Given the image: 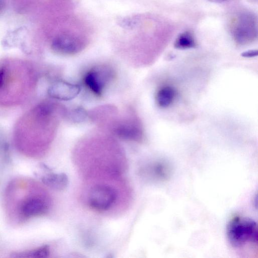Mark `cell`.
Returning <instances> with one entry per match:
<instances>
[{"mask_svg": "<svg viewBox=\"0 0 258 258\" xmlns=\"http://www.w3.org/2000/svg\"><path fill=\"white\" fill-rule=\"evenodd\" d=\"M95 112L99 116L93 119L105 124L115 136L124 140L136 142L143 140L144 133L142 124L132 110L120 115L116 108L106 106Z\"/></svg>", "mask_w": 258, "mask_h": 258, "instance_id": "1", "label": "cell"}, {"mask_svg": "<svg viewBox=\"0 0 258 258\" xmlns=\"http://www.w3.org/2000/svg\"><path fill=\"white\" fill-rule=\"evenodd\" d=\"M226 234L228 241L234 248L241 249L251 246L257 248V223L250 218L233 216L227 224Z\"/></svg>", "mask_w": 258, "mask_h": 258, "instance_id": "2", "label": "cell"}, {"mask_svg": "<svg viewBox=\"0 0 258 258\" xmlns=\"http://www.w3.org/2000/svg\"><path fill=\"white\" fill-rule=\"evenodd\" d=\"M87 39L81 32L71 28H64L52 40L51 47L55 52L61 54H74L82 50L86 45Z\"/></svg>", "mask_w": 258, "mask_h": 258, "instance_id": "3", "label": "cell"}, {"mask_svg": "<svg viewBox=\"0 0 258 258\" xmlns=\"http://www.w3.org/2000/svg\"><path fill=\"white\" fill-rule=\"evenodd\" d=\"M116 191L109 185L99 184L93 186L88 196V202L93 209L104 211L109 209L115 202Z\"/></svg>", "mask_w": 258, "mask_h": 258, "instance_id": "4", "label": "cell"}, {"mask_svg": "<svg viewBox=\"0 0 258 258\" xmlns=\"http://www.w3.org/2000/svg\"><path fill=\"white\" fill-rule=\"evenodd\" d=\"M114 76V73L111 68L101 66L88 71L84 76V81L86 86L93 94L100 96Z\"/></svg>", "mask_w": 258, "mask_h": 258, "instance_id": "5", "label": "cell"}, {"mask_svg": "<svg viewBox=\"0 0 258 258\" xmlns=\"http://www.w3.org/2000/svg\"><path fill=\"white\" fill-rule=\"evenodd\" d=\"M233 28V36L239 44H246L253 41L257 36L256 19L249 13L238 17Z\"/></svg>", "mask_w": 258, "mask_h": 258, "instance_id": "6", "label": "cell"}, {"mask_svg": "<svg viewBox=\"0 0 258 258\" xmlns=\"http://www.w3.org/2000/svg\"><path fill=\"white\" fill-rule=\"evenodd\" d=\"M80 91V88L78 85L56 81L49 86L47 93L52 98L66 101L75 98Z\"/></svg>", "mask_w": 258, "mask_h": 258, "instance_id": "7", "label": "cell"}, {"mask_svg": "<svg viewBox=\"0 0 258 258\" xmlns=\"http://www.w3.org/2000/svg\"><path fill=\"white\" fill-rule=\"evenodd\" d=\"M20 210L24 218H30L45 214L48 210V205L42 198L30 197L23 202Z\"/></svg>", "mask_w": 258, "mask_h": 258, "instance_id": "8", "label": "cell"}, {"mask_svg": "<svg viewBox=\"0 0 258 258\" xmlns=\"http://www.w3.org/2000/svg\"><path fill=\"white\" fill-rule=\"evenodd\" d=\"M176 95L174 88L170 85H163L157 90L155 100L157 105L161 108H167L173 102Z\"/></svg>", "mask_w": 258, "mask_h": 258, "instance_id": "9", "label": "cell"}, {"mask_svg": "<svg viewBox=\"0 0 258 258\" xmlns=\"http://www.w3.org/2000/svg\"><path fill=\"white\" fill-rule=\"evenodd\" d=\"M41 180L44 184L56 190L65 189L69 183L68 177L63 173H49L43 175Z\"/></svg>", "mask_w": 258, "mask_h": 258, "instance_id": "10", "label": "cell"}, {"mask_svg": "<svg viewBox=\"0 0 258 258\" xmlns=\"http://www.w3.org/2000/svg\"><path fill=\"white\" fill-rule=\"evenodd\" d=\"M147 170L152 177L161 181L167 180L171 174V168L164 162L159 161L152 163Z\"/></svg>", "mask_w": 258, "mask_h": 258, "instance_id": "11", "label": "cell"}, {"mask_svg": "<svg viewBox=\"0 0 258 258\" xmlns=\"http://www.w3.org/2000/svg\"><path fill=\"white\" fill-rule=\"evenodd\" d=\"M49 254V247L45 245L30 250L13 253L11 256L18 258H44L47 257Z\"/></svg>", "mask_w": 258, "mask_h": 258, "instance_id": "12", "label": "cell"}, {"mask_svg": "<svg viewBox=\"0 0 258 258\" xmlns=\"http://www.w3.org/2000/svg\"><path fill=\"white\" fill-rule=\"evenodd\" d=\"M196 43L192 34L185 31L181 33L176 39L174 42V47L179 49H185L194 48Z\"/></svg>", "mask_w": 258, "mask_h": 258, "instance_id": "13", "label": "cell"}, {"mask_svg": "<svg viewBox=\"0 0 258 258\" xmlns=\"http://www.w3.org/2000/svg\"><path fill=\"white\" fill-rule=\"evenodd\" d=\"M69 115L71 119L77 122L83 121L87 116V112L80 108L74 109Z\"/></svg>", "mask_w": 258, "mask_h": 258, "instance_id": "14", "label": "cell"}, {"mask_svg": "<svg viewBox=\"0 0 258 258\" xmlns=\"http://www.w3.org/2000/svg\"><path fill=\"white\" fill-rule=\"evenodd\" d=\"M257 55V51L256 50H251L245 51L242 54L243 57H251Z\"/></svg>", "mask_w": 258, "mask_h": 258, "instance_id": "15", "label": "cell"}, {"mask_svg": "<svg viewBox=\"0 0 258 258\" xmlns=\"http://www.w3.org/2000/svg\"><path fill=\"white\" fill-rule=\"evenodd\" d=\"M6 6L5 0H0V15L3 12Z\"/></svg>", "mask_w": 258, "mask_h": 258, "instance_id": "16", "label": "cell"}, {"mask_svg": "<svg viewBox=\"0 0 258 258\" xmlns=\"http://www.w3.org/2000/svg\"><path fill=\"white\" fill-rule=\"evenodd\" d=\"M213 1H225V0H212Z\"/></svg>", "mask_w": 258, "mask_h": 258, "instance_id": "17", "label": "cell"}]
</instances>
